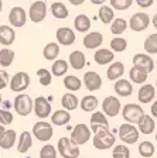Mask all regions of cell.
Masks as SVG:
<instances>
[{
    "label": "cell",
    "instance_id": "obj_60",
    "mask_svg": "<svg viewBox=\"0 0 157 158\" xmlns=\"http://www.w3.org/2000/svg\"><path fill=\"white\" fill-rule=\"evenodd\" d=\"M28 2H31V0H28Z\"/></svg>",
    "mask_w": 157,
    "mask_h": 158
},
{
    "label": "cell",
    "instance_id": "obj_29",
    "mask_svg": "<svg viewBox=\"0 0 157 158\" xmlns=\"http://www.w3.org/2000/svg\"><path fill=\"white\" fill-rule=\"evenodd\" d=\"M99 105V100L96 96L94 95H86L82 98V100L79 102V106H81V109L84 110V112H94L96 107H98Z\"/></svg>",
    "mask_w": 157,
    "mask_h": 158
},
{
    "label": "cell",
    "instance_id": "obj_40",
    "mask_svg": "<svg viewBox=\"0 0 157 158\" xmlns=\"http://www.w3.org/2000/svg\"><path fill=\"white\" fill-rule=\"evenodd\" d=\"M144 51L147 54H157V33L154 34H150L147 38L144 40Z\"/></svg>",
    "mask_w": 157,
    "mask_h": 158
},
{
    "label": "cell",
    "instance_id": "obj_24",
    "mask_svg": "<svg viewBox=\"0 0 157 158\" xmlns=\"http://www.w3.org/2000/svg\"><path fill=\"white\" fill-rule=\"evenodd\" d=\"M16 40V33H14L13 27L10 26H0V44L2 45H11Z\"/></svg>",
    "mask_w": 157,
    "mask_h": 158
},
{
    "label": "cell",
    "instance_id": "obj_7",
    "mask_svg": "<svg viewBox=\"0 0 157 158\" xmlns=\"http://www.w3.org/2000/svg\"><path fill=\"white\" fill-rule=\"evenodd\" d=\"M47 17V4L43 0H37L34 3H31L28 9V19L33 23H41Z\"/></svg>",
    "mask_w": 157,
    "mask_h": 158
},
{
    "label": "cell",
    "instance_id": "obj_32",
    "mask_svg": "<svg viewBox=\"0 0 157 158\" xmlns=\"http://www.w3.org/2000/svg\"><path fill=\"white\" fill-rule=\"evenodd\" d=\"M51 14L55 19L58 20H64L68 17V9H67V6L64 3H61V2H55V3H52L51 4Z\"/></svg>",
    "mask_w": 157,
    "mask_h": 158
},
{
    "label": "cell",
    "instance_id": "obj_16",
    "mask_svg": "<svg viewBox=\"0 0 157 158\" xmlns=\"http://www.w3.org/2000/svg\"><path fill=\"white\" fill-rule=\"evenodd\" d=\"M133 66H136V68H140L143 69V71H146V72H151L154 69V61L151 59L150 54H136V55L133 56Z\"/></svg>",
    "mask_w": 157,
    "mask_h": 158
},
{
    "label": "cell",
    "instance_id": "obj_14",
    "mask_svg": "<svg viewBox=\"0 0 157 158\" xmlns=\"http://www.w3.org/2000/svg\"><path fill=\"white\" fill-rule=\"evenodd\" d=\"M89 127L91 131H98V130H106L109 128V122L106 118V114L103 112H94L89 120Z\"/></svg>",
    "mask_w": 157,
    "mask_h": 158
},
{
    "label": "cell",
    "instance_id": "obj_49",
    "mask_svg": "<svg viewBox=\"0 0 157 158\" xmlns=\"http://www.w3.org/2000/svg\"><path fill=\"white\" fill-rule=\"evenodd\" d=\"M136 3H137L139 7H142V9H147V7L153 6L154 0H136Z\"/></svg>",
    "mask_w": 157,
    "mask_h": 158
},
{
    "label": "cell",
    "instance_id": "obj_54",
    "mask_svg": "<svg viewBox=\"0 0 157 158\" xmlns=\"http://www.w3.org/2000/svg\"><path fill=\"white\" fill-rule=\"evenodd\" d=\"M3 130H4V127H3V124H0V134L3 133Z\"/></svg>",
    "mask_w": 157,
    "mask_h": 158
},
{
    "label": "cell",
    "instance_id": "obj_2",
    "mask_svg": "<svg viewBox=\"0 0 157 158\" xmlns=\"http://www.w3.org/2000/svg\"><path fill=\"white\" fill-rule=\"evenodd\" d=\"M118 135L124 144H136L139 140V130L134 127L132 123H123L122 126H119L118 130Z\"/></svg>",
    "mask_w": 157,
    "mask_h": 158
},
{
    "label": "cell",
    "instance_id": "obj_59",
    "mask_svg": "<svg viewBox=\"0 0 157 158\" xmlns=\"http://www.w3.org/2000/svg\"><path fill=\"white\" fill-rule=\"evenodd\" d=\"M156 89H157V82H156Z\"/></svg>",
    "mask_w": 157,
    "mask_h": 158
},
{
    "label": "cell",
    "instance_id": "obj_28",
    "mask_svg": "<svg viewBox=\"0 0 157 158\" xmlns=\"http://www.w3.org/2000/svg\"><path fill=\"white\" fill-rule=\"evenodd\" d=\"M71 120V114L68 110L62 109V110H57L52 113L51 116V124L54 126H67Z\"/></svg>",
    "mask_w": 157,
    "mask_h": 158
},
{
    "label": "cell",
    "instance_id": "obj_22",
    "mask_svg": "<svg viewBox=\"0 0 157 158\" xmlns=\"http://www.w3.org/2000/svg\"><path fill=\"white\" fill-rule=\"evenodd\" d=\"M16 140H17L16 131H14V130H6V128H4L3 133L0 134V148H3V150L13 148Z\"/></svg>",
    "mask_w": 157,
    "mask_h": 158
},
{
    "label": "cell",
    "instance_id": "obj_8",
    "mask_svg": "<svg viewBox=\"0 0 157 158\" xmlns=\"http://www.w3.org/2000/svg\"><path fill=\"white\" fill-rule=\"evenodd\" d=\"M91 128L88 127L86 124L84 123H79L76 124L75 127L72 128L71 131V140L75 143L76 145H82V144H86L91 138Z\"/></svg>",
    "mask_w": 157,
    "mask_h": 158
},
{
    "label": "cell",
    "instance_id": "obj_53",
    "mask_svg": "<svg viewBox=\"0 0 157 158\" xmlns=\"http://www.w3.org/2000/svg\"><path fill=\"white\" fill-rule=\"evenodd\" d=\"M92 4H103L106 0H89Z\"/></svg>",
    "mask_w": 157,
    "mask_h": 158
},
{
    "label": "cell",
    "instance_id": "obj_42",
    "mask_svg": "<svg viewBox=\"0 0 157 158\" xmlns=\"http://www.w3.org/2000/svg\"><path fill=\"white\" fill-rule=\"evenodd\" d=\"M111 48L113 52H123L128 48V41L123 37H115L111 41Z\"/></svg>",
    "mask_w": 157,
    "mask_h": 158
},
{
    "label": "cell",
    "instance_id": "obj_19",
    "mask_svg": "<svg viewBox=\"0 0 157 158\" xmlns=\"http://www.w3.org/2000/svg\"><path fill=\"white\" fill-rule=\"evenodd\" d=\"M154 96H156V88H154L153 85H150V83H144V85L139 89L137 99H139V102H140L142 105H147V103H150L154 99Z\"/></svg>",
    "mask_w": 157,
    "mask_h": 158
},
{
    "label": "cell",
    "instance_id": "obj_33",
    "mask_svg": "<svg viewBox=\"0 0 157 158\" xmlns=\"http://www.w3.org/2000/svg\"><path fill=\"white\" fill-rule=\"evenodd\" d=\"M147 75L149 73L146 72V71H143V69H140V68H136V66L130 68V71H129V78H130V81L134 83H137V85L146 82V81H147Z\"/></svg>",
    "mask_w": 157,
    "mask_h": 158
},
{
    "label": "cell",
    "instance_id": "obj_58",
    "mask_svg": "<svg viewBox=\"0 0 157 158\" xmlns=\"http://www.w3.org/2000/svg\"><path fill=\"white\" fill-rule=\"evenodd\" d=\"M156 68H157V59H156Z\"/></svg>",
    "mask_w": 157,
    "mask_h": 158
},
{
    "label": "cell",
    "instance_id": "obj_27",
    "mask_svg": "<svg viewBox=\"0 0 157 158\" xmlns=\"http://www.w3.org/2000/svg\"><path fill=\"white\" fill-rule=\"evenodd\" d=\"M123 73H124V65L120 61H116V62L112 61L111 66H109L108 71H106V76H108L109 81H116V79L122 78Z\"/></svg>",
    "mask_w": 157,
    "mask_h": 158
},
{
    "label": "cell",
    "instance_id": "obj_46",
    "mask_svg": "<svg viewBox=\"0 0 157 158\" xmlns=\"http://www.w3.org/2000/svg\"><path fill=\"white\" fill-rule=\"evenodd\" d=\"M40 157L41 158H55L57 157L55 147L51 144H46L41 150H40Z\"/></svg>",
    "mask_w": 157,
    "mask_h": 158
},
{
    "label": "cell",
    "instance_id": "obj_17",
    "mask_svg": "<svg viewBox=\"0 0 157 158\" xmlns=\"http://www.w3.org/2000/svg\"><path fill=\"white\" fill-rule=\"evenodd\" d=\"M55 38L58 41V44H61L64 47H68L75 43V33L71 28H68V27H59L55 33Z\"/></svg>",
    "mask_w": 157,
    "mask_h": 158
},
{
    "label": "cell",
    "instance_id": "obj_55",
    "mask_svg": "<svg viewBox=\"0 0 157 158\" xmlns=\"http://www.w3.org/2000/svg\"><path fill=\"white\" fill-rule=\"evenodd\" d=\"M2 7H3V3H2V0H0V13H2Z\"/></svg>",
    "mask_w": 157,
    "mask_h": 158
},
{
    "label": "cell",
    "instance_id": "obj_51",
    "mask_svg": "<svg viewBox=\"0 0 157 158\" xmlns=\"http://www.w3.org/2000/svg\"><path fill=\"white\" fill-rule=\"evenodd\" d=\"M84 2H85V0H69V3H71L72 6H81Z\"/></svg>",
    "mask_w": 157,
    "mask_h": 158
},
{
    "label": "cell",
    "instance_id": "obj_3",
    "mask_svg": "<svg viewBox=\"0 0 157 158\" xmlns=\"http://www.w3.org/2000/svg\"><path fill=\"white\" fill-rule=\"evenodd\" d=\"M58 151L64 158H78L81 154L78 145L68 137H61L58 140Z\"/></svg>",
    "mask_w": 157,
    "mask_h": 158
},
{
    "label": "cell",
    "instance_id": "obj_37",
    "mask_svg": "<svg viewBox=\"0 0 157 158\" xmlns=\"http://www.w3.org/2000/svg\"><path fill=\"white\" fill-rule=\"evenodd\" d=\"M67 71H68V62H67L65 59H57V61H54V64H52L51 66V72L54 76H64L67 73Z\"/></svg>",
    "mask_w": 157,
    "mask_h": 158
},
{
    "label": "cell",
    "instance_id": "obj_34",
    "mask_svg": "<svg viewBox=\"0 0 157 158\" xmlns=\"http://www.w3.org/2000/svg\"><path fill=\"white\" fill-rule=\"evenodd\" d=\"M43 55L47 61H52V59H57L59 55V44L57 43H48L44 47Z\"/></svg>",
    "mask_w": 157,
    "mask_h": 158
},
{
    "label": "cell",
    "instance_id": "obj_31",
    "mask_svg": "<svg viewBox=\"0 0 157 158\" xmlns=\"http://www.w3.org/2000/svg\"><path fill=\"white\" fill-rule=\"evenodd\" d=\"M61 105L65 110L72 112V110H75L79 106V100H78V98H76V95H74V93H65L61 99Z\"/></svg>",
    "mask_w": 157,
    "mask_h": 158
},
{
    "label": "cell",
    "instance_id": "obj_11",
    "mask_svg": "<svg viewBox=\"0 0 157 158\" xmlns=\"http://www.w3.org/2000/svg\"><path fill=\"white\" fill-rule=\"evenodd\" d=\"M33 110L36 113L37 117L46 118L51 114V103L48 102V99L44 96H38L33 102Z\"/></svg>",
    "mask_w": 157,
    "mask_h": 158
},
{
    "label": "cell",
    "instance_id": "obj_1",
    "mask_svg": "<svg viewBox=\"0 0 157 158\" xmlns=\"http://www.w3.org/2000/svg\"><path fill=\"white\" fill-rule=\"evenodd\" d=\"M115 143H116L115 134L109 131V128L98 130L94 133V147L96 150H109L115 145Z\"/></svg>",
    "mask_w": 157,
    "mask_h": 158
},
{
    "label": "cell",
    "instance_id": "obj_13",
    "mask_svg": "<svg viewBox=\"0 0 157 158\" xmlns=\"http://www.w3.org/2000/svg\"><path fill=\"white\" fill-rule=\"evenodd\" d=\"M84 85L89 92H95L102 88V78L98 72L88 71L84 73Z\"/></svg>",
    "mask_w": 157,
    "mask_h": 158
},
{
    "label": "cell",
    "instance_id": "obj_45",
    "mask_svg": "<svg viewBox=\"0 0 157 158\" xmlns=\"http://www.w3.org/2000/svg\"><path fill=\"white\" fill-rule=\"evenodd\" d=\"M111 2V7L113 10H119V11H123V10H128L129 7L133 4V0H109Z\"/></svg>",
    "mask_w": 157,
    "mask_h": 158
},
{
    "label": "cell",
    "instance_id": "obj_38",
    "mask_svg": "<svg viewBox=\"0 0 157 158\" xmlns=\"http://www.w3.org/2000/svg\"><path fill=\"white\" fill-rule=\"evenodd\" d=\"M14 61V51L9 48L0 49V65L3 68H9Z\"/></svg>",
    "mask_w": 157,
    "mask_h": 158
},
{
    "label": "cell",
    "instance_id": "obj_36",
    "mask_svg": "<svg viewBox=\"0 0 157 158\" xmlns=\"http://www.w3.org/2000/svg\"><path fill=\"white\" fill-rule=\"evenodd\" d=\"M128 28V21L124 19H113L111 21V33L113 35H120Z\"/></svg>",
    "mask_w": 157,
    "mask_h": 158
},
{
    "label": "cell",
    "instance_id": "obj_35",
    "mask_svg": "<svg viewBox=\"0 0 157 158\" xmlns=\"http://www.w3.org/2000/svg\"><path fill=\"white\" fill-rule=\"evenodd\" d=\"M64 86H65V89L69 90V92H76V90L81 89L82 82H81V79H79L78 76L68 75V76L64 78Z\"/></svg>",
    "mask_w": 157,
    "mask_h": 158
},
{
    "label": "cell",
    "instance_id": "obj_4",
    "mask_svg": "<svg viewBox=\"0 0 157 158\" xmlns=\"http://www.w3.org/2000/svg\"><path fill=\"white\" fill-rule=\"evenodd\" d=\"M143 107L136 105V103H128L122 109V117L128 123H132V124H137L140 122V118L143 117Z\"/></svg>",
    "mask_w": 157,
    "mask_h": 158
},
{
    "label": "cell",
    "instance_id": "obj_10",
    "mask_svg": "<svg viewBox=\"0 0 157 158\" xmlns=\"http://www.w3.org/2000/svg\"><path fill=\"white\" fill-rule=\"evenodd\" d=\"M149 24H150V17L146 13H134L129 20V27L132 31H136V33L144 31L149 27Z\"/></svg>",
    "mask_w": 157,
    "mask_h": 158
},
{
    "label": "cell",
    "instance_id": "obj_39",
    "mask_svg": "<svg viewBox=\"0 0 157 158\" xmlns=\"http://www.w3.org/2000/svg\"><path fill=\"white\" fill-rule=\"evenodd\" d=\"M98 17L103 24H111V21L115 19V13H113V9L111 6H102L101 4V9H99V13Z\"/></svg>",
    "mask_w": 157,
    "mask_h": 158
},
{
    "label": "cell",
    "instance_id": "obj_48",
    "mask_svg": "<svg viewBox=\"0 0 157 158\" xmlns=\"http://www.w3.org/2000/svg\"><path fill=\"white\" fill-rule=\"evenodd\" d=\"M9 81H10V76L7 73V71H0V90L9 85Z\"/></svg>",
    "mask_w": 157,
    "mask_h": 158
},
{
    "label": "cell",
    "instance_id": "obj_26",
    "mask_svg": "<svg viewBox=\"0 0 157 158\" xmlns=\"http://www.w3.org/2000/svg\"><path fill=\"white\" fill-rule=\"evenodd\" d=\"M69 65H71V68H74L75 71H81V69H84V66H85L86 64V59H85V55H84V52L82 51H72L71 54H69Z\"/></svg>",
    "mask_w": 157,
    "mask_h": 158
},
{
    "label": "cell",
    "instance_id": "obj_21",
    "mask_svg": "<svg viewBox=\"0 0 157 158\" xmlns=\"http://www.w3.org/2000/svg\"><path fill=\"white\" fill-rule=\"evenodd\" d=\"M113 89L116 95L122 96V98H128L133 93V85L132 82H129L128 79H116V82L113 85Z\"/></svg>",
    "mask_w": 157,
    "mask_h": 158
},
{
    "label": "cell",
    "instance_id": "obj_9",
    "mask_svg": "<svg viewBox=\"0 0 157 158\" xmlns=\"http://www.w3.org/2000/svg\"><path fill=\"white\" fill-rule=\"evenodd\" d=\"M54 134V128L47 122H37L33 126V135L40 141H48Z\"/></svg>",
    "mask_w": 157,
    "mask_h": 158
},
{
    "label": "cell",
    "instance_id": "obj_41",
    "mask_svg": "<svg viewBox=\"0 0 157 158\" xmlns=\"http://www.w3.org/2000/svg\"><path fill=\"white\" fill-rule=\"evenodd\" d=\"M154 144L150 141H142L139 144V154L144 158H149V157H153L154 155Z\"/></svg>",
    "mask_w": 157,
    "mask_h": 158
},
{
    "label": "cell",
    "instance_id": "obj_47",
    "mask_svg": "<svg viewBox=\"0 0 157 158\" xmlns=\"http://www.w3.org/2000/svg\"><path fill=\"white\" fill-rule=\"evenodd\" d=\"M13 118H14V116L11 114V112L4 110V109H0V124L10 126L13 123Z\"/></svg>",
    "mask_w": 157,
    "mask_h": 158
},
{
    "label": "cell",
    "instance_id": "obj_6",
    "mask_svg": "<svg viewBox=\"0 0 157 158\" xmlns=\"http://www.w3.org/2000/svg\"><path fill=\"white\" fill-rule=\"evenodd\" d=\"M30 75L27 72H17L13 75V78L9 81V85H10V89L11 92L14 93H20L26 90L27 88L30 86Z\"/></svg>",
    "mask_w": 157,
    "mask_h": 158
},
{
    "label": "cell",
    "instance_id": "obj_43",
    "mask_svg": "<svg viewBox=\"0 0 157 158\" xmlns=\"http://www.w3.org/2000/svg\"><path fill=\"white\" fill-rule=\"evenodd\" d=\"M112 157L113 158H129L130 157V150L128 148V145L119 144L115 145L112 150Z\"/></svg>",
    "mask_w": 157,
    "mask_h": 158
},
{
    "label": "cell",
    "instance_id": "obj_5",
    "mask_svg": "<svg viewBox=\"0 0 157 158\" xmlns=\"http://www.w3.org/2000/svg\"><path fill=\"white\" fill-rule=\"evenodd\" d=\"M14 112L19 116H28L33 112V99L30 98L26 93H20L16 96L13 103Z\"/></svg>",
    "mask_w": 157,
    "mask_h": 158
},
{
    "label": "cell",
    "instance_id": "obj_52",
    "mask_svg": "<svg viewBox=\"0 0 157 158\" xmlns=\"http://www.w3.org/2000/svg\"><path fill=\"white\" fill-rule=\"evenodd\" d=\"M151 24H153V27L157 30V13L153 16V19H151Z\"/></svg>",
    "mask_w": 157,
    "mask_h": 158
},
{
    "label": "cell",
    "instance_id": "obj_57",
    "mask_svg": "<svg viewBox=\"0 0 157 158\" xmlns=\"http://www.w3.org/2000/svg\"><path fill=\"white\" fill-rule=\"evenodd\" d=\"M156 143H157V133H156Z\"/></svg>",
    "mask_w": 157,
    "mask_h": 158
},
{
    "label": "cell",
    "instance_id": "obj_56",
    "mask_svg": "<svg viewBox=\"0 0 157 158\" xmlns=\"http://www.w3.org/2000/svg\"><path fill=\"white\" fill-rule=\"evenodd\" d=\"M0 105H2V95H0Z\"/></svg>",
    "mask_w": 157,
    "mask_h": 158
},
{
    "label": "cell",
    "instance_id": "obj_23",
    "mask_svg": "<svg viewBox=\"0 0 157 158\" xmlns=\"http://www.w3.org/2000/svg\"><path fill=\"white\" fill-rule=\"evenodd\" d=\"M139 124V131L142 133V134H151V133H154V130H156V123H154V118L153 116H149V114H143V117L140 118V122L137 123Z\"/></svg>",
    "mask_w": 157,
    "mask_h": 158
},
{
    "label": "cell",
    "instance_id": "obj_25",
    "mask_svg": "<svg viewBox=\"0 0 157 158\" xmlns=\"http://www.w3.org/2000/svg\"><path fill=\"white\" fill-rule=\"evenodd\" d=\"M33 145V137H31V133L30 131H23L19 137V141H17V151L20 154H26L30 148Z\"/></svg>",
    "mask_w": 157,
    "mask_h": 158
},
{
    "label": "cell",
    "instance_id": "obj_50",
    "mask_svg": "<svg viewBox=\"0 0 157 158\" xmlns=\"http://www.w3.org/2000/svg\"><path fill=\"white\" fill-rule=\"evenodd\" d=\"M150 113H151V116H153V117H157V100L153 103V105H151Z\"/></svg>",
    "mask_w": 157,
    "mask_h": 158
},
{
    "label": "cell",
    "instance_id": "obj_15",
    "mask_svg": "<svg viewBox=\"0 0 157 158\" xmlns=\"http://www.w3.org/2000/svg\"><path fill=\"white\" fill-rule=\"evenodd\" d=\"M26 21H27V14L23 7L16 6L10 10L9 23L13 27H23V26H26Z\"/></svg>",
    "mask_w": 157,
    "mask_h": 158
},
{
    "label": "cell",
    "instance_id": "obj_30",
    "mask_svg": "<svg viewBox=\"0 0 157 158\" xmlns=\"http://www.w3.org/2000/svg\"><path fill=\"white\" fill-rule=\"evenodd\" d=\"M74 27L79 33H86L91 28V19L86 14H78L74 20Z\"/></svg>",
    "mask_w": 157,
    "mask_h": 158
},
{
    "label": "cell",
    "instance_id": "obj_44",
    "mask_svg": "<svg viewBox=\"0 0 157 158\" xmlns=\"http://www.w3.org/2000/svg\"><path fill=\"white\" fill-rule=\"evenodd\" d=\"M37 76H38V81H40V83H41L43 86L51 85L52 76H51V72H50L48 69H46V68L38 69V71H37Z\"/></svg>",
    "mask_w": 157,
    "mask_h": 158
},
{
    "label": "cell",
    "instance_id": "obj_20",
    "mask_svg": "<svg viewBox=\"0 0 157 158\" xmlns=\"http://www.w3.org/2000/svg\"><path fill=\"white\" fill-rule=\"evenodd\" d=\"M115 59V54L112 49L108 48H99L95 51L94 54V61H95L98 65H108Z\"/></svg>",
    "mask_w": 157,
    "mask_h": 158
},
{
    "label": "cell",
    "instance_id": "obj_18",
    "mask_svg": "<svg viewBox=\"0 0 157 158\" xmlns=\"http://www.w3.org/2000/svg\"><path fill=\"white\" fill-rule=\"evenodd\" d=\"M84 47L88 49H95L99 48L103 43V35H102L99 31H92V33H88L85 37H84Z\"/></svg>",
    "mask_w": 157,
    "mask_h": 158
},
{
    "label": "cell",
    "instance_id": "obj_12",
    "mask_svg": "<svg viewBox=\"0 0 157 158\" xmlns=\"http://www.w3.org/2000/svg\"><path fill=\"white\" fill-rule=\"evenodd\" d=\"M102 110L106 116L109 117H115L118 116L120 112V102L119 99H116V96H108V98L103 99L102 102Z\"/></svg>",
    "mask_w": 157,
    "mask_h": 158
}]
</instances>
